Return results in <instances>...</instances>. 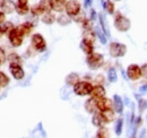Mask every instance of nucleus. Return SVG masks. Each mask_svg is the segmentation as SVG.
I'll list each match as a JSON object with an SVG mask.
<instances>
[{"mask_svg": "<svg viewBox=\"0 0 147 138\" xmlns=\"http://www.w3.org/2000/svg\"><path fill=\"white\" fill-rule=\"evenodd\" d=\"M113 24H114V27H115L119 32H122V33L128 32L129 30H130V27H131V22H130V19L127 18L126 16H123L121 13H117V14H115Z\"/></svg>", "mask_w": 147, "mask_h": 138, "instance_id": "obj_1", "label": "nucleus"}, {"mask_svg": "<svg viewBox=\"0 0 147 138\" xmlns=\"http://www.w3.org/2000/svg\"><path fill=\"white\" fill-rule=\"evenodd\" d=\"M93 84L86 80H80L74 86V93L78 96H86L91 95L93 91Z\"/></svg>", "mask_w": 147, "mask_h": 138, "instance_id": "obj_2", "label": "nucleus"}, {"mask_svg": "<svg viewBox=\"0 0 147 138\" xmlns=\"http://www.w3.org/2000/svg\"><path fill=\"white\" fill-rule=\"evenodd\" d=\"M109 53L112 58H122L127 53V45L120 42H112L109 47Z\"/></svg>", "mask_w": 147, "mask_h": 138, "instance_id": "obj_3", "label": "nucleus"}, {"mask_svg": "<svg viewBox=\"0 0 147 138\" xmlns=\"http://www.w3.org/2000/svg\"><path fill=\"white\" fill-rule=\"evenodd\" d=\"M86 62H87L88 67L94 70V69L100 68V67L103 65V62H104V57H103V54H101V53L93 52L92 54L87 55Z\"/></svg>", "mask_w": 147, "mask_h": 138, "instance_id": "obj_4", "label": "nucleus"}, {"mask_svg": "<svg viewBox=\"0 0 147 138\" xmlns=\"http://www.w3.org/2000/svg\"><path fill=\"white\" fill-rule=\"evenodd\" d=\"M126 75H127V78L135 82V80H138L142 78V69L140 66L136 65V64H131L129 65L127 70H126Z\"/></svg>", "mask_w": 147, "mask_h": 138, "instance_id": "obj_5", "label": "nucleus"}, {"mask_svg": "<svg viewBox=\"0 0 147 138\" xmlns=\"http://www.w3.org/2000/svg\"><path fill=\"white\" fill-rule=\"evenodd\" d=\"M32 47L36 50L37 52H44L47 50V42L44 40V37L41 34H33L32 36Z\"/></svg>", "mask_w": 147, "mask_h": 138, "instance_id": "obj_6", "label": "nucleus"}, {"mask_svg": "<svg viewBox=\"0 0 147 138\" xmlns=\"http://www.w3.org/2000/svg\"><path fill=\"white\" fill-rule=\"evenodd\" d=\"M66 14L69 16V17H76L79 13H80V5L78 1L76 0H69L67 1L66 3Z\"/></svg>", "mask_w": 147, "mask_h": 138, "instance_id": "obj_7", "label": "nucleus"}, {"mask_svg": "<svg viewBox=\"0 0 147 138\" xmlns=\"http://www.w3.org/2000/svg\"><path fill=\"white\" fill-rule=\"evenodd\" d=\"M9 41H10V43H11V45H14V47H19V45H22V43H23V35L19 33L18 31H17V28L15 27L9 34Z\"/></svg>", "mask_w": 147, "mask_h": 138, "instance_id": "obj_8", "label": "nucleus"}, {"mask_svg": "<svg viewBox=\"0 0 147 138\" xmlns=\"http://www.w3.org/2000/svg\"><path fill=\"white\" fill-rule=\"evenodd\" d=\"M113 110L115 113H119V114H122L123 113V109H125V103H123V100L120 95L118 94H114L113 95Z\"/></svg>", "mask_w": 147, "mask_h": 138, "instance_id": "obj_9", "label": "nucleus"}, {"mask_svg": "<svg viewBox=\"0 0 147 138\" xmlns=\"http://www.w3.org/2000/svg\"><path fill=\"white\" fill-rule=\"evenodd\" d=\"M113 109V101L108 99V97H103L97 100V110L100 112H103L105 110H110Z\"/></svg>", "mask_w": 147, "mask_h": 138, "instance_id": "obj_10", "label": "nucleus"}, {"mask_svg": "<svg viewBox=\"0 0 147 138\" xmlns=\"http://www.w3.org/2000/svg\"><path fill=\"white\" fill-rule=\"evenodd\" d=\"M33 27H34V24H33V23H31V22H25V23L18 25L16 28H17V31H18L23 36H27V35L31 34Z\"/></svg>", "mask_w": 147, "mask_h": 138, "instance_id": "obj_11", "label": "nucleus"}, {"mask_svg": "<svg viewBox=\"0 0 147 138\" xmlns=\"http://www.w3.org/2000/svg\"><path fill=\"white\" fill-rule=\"evenodd\" d=\"M9 70H10L11 75H13V77H14L15 79L20 80V79L24 78V75H25V74H24L23 68L20 67V65H10V66H9Z\"/></svg>", "mask_w": 147, "mask_h": 138, "instance_id": "obj_12", "label": "nucleus"}, {"mask_svg": "<svg viewBox=\"0 0 147 138\" xmlns=\"http://www.w3.org/2000/svg\"><path fill=\"white\" fill-rule=\"evenodd\" d=\"M105 94H107V92H105V88L103 85H95V86L93 87V91H92V97L94 99H96V100H100V99H103V97H105Z\"/></svg>", "mask_w": 147, "mask_h": 138, "instance_id": "obj_13", "label": "nucleus"}, {"mask_svg": "<svg viewBox=\"0 0 147 138\" xmlns=\"http://www.w3.org/2000/svg\"><path fill=\"white\" fill-rule=\"evenodd\" d=\"M85 110L88 112V113H92L94 114L95 112H97V100L94 99V97H90L86 102H85Z\"/></svg>", "mask_w": 147, "mask_h": 138, "instance_id": "obj_14", "label": "nucleus"}, {"mask_svg": "<svg viewBox=\"0 0 147 138\" xmlns=\"http://www.w3.org/2000/svg\"><path fill=\"white\" fill-rule=\"evenodd\" d=\"M1 9L5 14H11L16 9V5L13 0H3L1 5Z\"/></svg>", "mask_w": 147, "mask_h": 138, "instance_id": "obj_15", "label": "nucleus"}, {"mask_svg": "<svg viewBox=\"0 0 147 138\" xmlns=\"http://www.w3.org/2000/svg\"><path fill=\"white\" fill-rule=\"evenodd\" d=\"M66 0H50L51 9L58 13H61L66 8Z\"/></svg>", "mask_w": 147, "mask_h": 138, "instance_id": "obj_16", "label": "nucleus"}, {"mask_svg": "<svg viewBox=\"0 0 147 138\" xmlns=\"http://www.w3.org/2000/svg\"><path fill=\"white\" fill-rule=\"evenodd\" d=\"M92 123L95 127H97V128H101V127H103V126L105 124V121L103 119V116H102L101 112H95V113L93 114Z\"/></svg>", "mask_w": 147, "mask_h": 138, "instance_id": "obj_17", "label": "nucleus"}, {"mask_svg": "<svg viewBox=\"0 0 147 138\" xmlns=\"http://www.w3.org/2000/svg\"><path fill=\"white\" fill-rule=\"evenodd\" d=\"M95 39H96V33L93 30H91V31H85L84 34H83V41H85V42H87V43H90L92 45H94Z\"/></svg>", "mask_w": 147, "mask_h": 138, "instance_id": "obj_18", "label": "nucleus"}, {"mask_svg": "<svg viewBox=\"0 0 147 138\" xmlns=\"http://www.w3.org/2000/svg\"><path fill=\"white\" fill-rule=\"evenodd\" d=\"M123 126H125V120L122 117L118 118L115 120V123H114V133L117 136H121L122 131H123Z\"/></svg>", "mask_w": 147, "mask_h": 138, "instance_id": "obj_19", "label": "nucleus"}, {"mask_svg": "<svg viewBox=\"0 0 147 138\" xmlns=\"http://www.w3.org/2000/svg\"><path fill=\"white\" fill-rule=\"evenodd\" d=\"M101 113H102V116H103V119L105 121V123H110V122H112V121L114 120V118H115V112H114L113 109L105 110V111H103V112H101Z\"/></svg>", "mask_w": 147, "mask_h": 138, "instance_id": "obj_20", "label": "nucleus"}, {"mask_svg": "<svg viewBox=\"0 0 147 138\" xmlns=\"http://www.w3.org/2000/svg\"><path fill=\"white\" fill-rule=\"evenodd\" d=\"M79 80V75L76 74V72H71L69 74L67 77H66V84L67 85H70V86H75Z\"/></svg>", "mask_w": 147, "mask_h": 138, "instance_id": "obj_21", "label": "nucleus"}, {"mask_svg": "<svg viewBox=\"0 0 147 138\" xmlns=\"http://www.w3.org/2000/svg\"><path fill=\"white\" fill-rule=\"evenodd\" d=\"M98 20H100L101 30L104 32V34L109 37V36H110V31H109V27H108V24H107V19H105L103 14H100V15H98Z\"/></svg>", "mask_w": 147, "mask_h": 138, "instance_id": "obj_22", "label": "nucleus"}, {"mask_svg": "<svg viewBox=\"0 0 147 138\" xmlns=\"http://www.w3.org/2000/svg\"><path fill=\"white\" fill-rule=\"evenodd\" d=\"M102 6L108 14H110V15L114 14V3L111 0H102Z\"/></svg>", "mask_w": 147, "mask_h": 138, "instance_id": "obj_23", "label": "nucleus"}, {"mask_svg": "<svg viewBox=\"0 0 147 138\" xmlns=\"http://www.w3.org/2000/svg\"><path fill=\"white\" fill-rule=\"evenodd\" d=\"M94 138H110V130L107 127H101L96 131V135Z\"/></svg>", "mask_w": 147, "mask_h": 138, "instance_id": "obj_24", "label": "nucleus"}, {"mask_svg": "<svg viewBox=\"0 0 147 138\" xmlns=\"http://www.w3.org/2000/svg\"><path fill=\"white\" fill-rule=\"evenodd\" d=\"M57 22L62 26H67V25H69L71 23V19L67 14H60L57 18Z\"/></svg>", "mask_w": 147, "mask_h": 138, "instance_id": "obj_25", "label": "nucleus"}, {"mask_svg": "<svg viewBox=\"0 0 147 138\" xmlns=\"http://www.w3.org/2000/svg\"><path fill=\"white\" fill-rule=\"evenodd\" d=\"M80 49L85 52V54H87V55L92 54L93 52H94V48H93L92 44H90V43H87V42H85L83 40L80 42Z\"/></svg>", "mask_w": 147, "mask_h": 138, "instance_id": "obj_26", "label": "nucleus"}, {"mask_svg": "<svg viewBox=\"0 0 147 138\" xmlns=\"http://www.w3.org/2000/svg\"><path fill=\"white\" fill-rule=\"evenodd\" d=\"M55 20H57L55 16L53 14H51L50 12H49V13H45V14L43 15V17H42V22H43L44 24H48V25L53 24Z\"/></svg>", "mask_w": 147, "mask_h": 138, "instance_id": "obj_27", "label": "nucleus"}, {"mask_svg": "<svg viewBox=\"0 0 147 138\" xmlns=\"http://www.w3.org/2000/svg\"><path fill=\"white\" fill-rule=\"evenodd\" d=\"M108 80L110 83H115L118 80V74H117V70L114 67H111L108 70Z\"/></svg>", "mask_w": 147, "mask_h": 138, "instance_id": "obj_28", "label": "nucleus"}, {"mask_svg": "<svg viewBox=\"0 0 147 138\" xmlns=\"http://www.w3.org/2000/svg\"><path fill=\"white\" fill-rule=\"evenodd\" d=\"M8 60L10 62V65H20L22 64V58L17 53H10L8 55Z\"/></svg>", "mask_w": 147, "mask_h": 138, "instance_id": "obj_29", "label": "nucleus"}, {"mask_svg": "<svg viewBox=\"0 0 147 138\" xmlns=\"http://www.w3.org/2000/svg\"><path fill=\"white\" fill-rule=\"evenodd\" d=\"M95 33H96V36H98V39H100V41H101V43L102 44H107V42H108V36L104 34V32L101 30V27H96V30H95Z\"/></svg>", "mask_w": 147, "mask_h": 138, "instance_id": "obj_30", "label": "nucleus"}, {"mask_svg": "<svg viewBox=\"0 0 147 138\" xmlns=\"http://www.w3.org/2000/svg\"><path fill=\"white\" fill-rule=\"evenodd\" d=\"M31 13H32L34 16H40V15H42V14H45L44 9L42 8V6H41L40 3L34 5V6L31 8Z\"/></svg>", "mask_w": 147, "mask_h": 138, "instance_id": "obj_31", "label": "nucleus"}, {"mask_svg": "<svg viewBox=\"0 0 147 138\" xmlns=\"http://www.w3.org/2000/svg\"><path fill=\"white\" fill-rule=\"evenodd\" d=\"M30 10V7L28 5H19L16 3V12L18 13L19 15H26Z\"/></svg>", "mask_w": 147, "mask_h": 138, "instance_id": "obj_32", "label": "nucleus"}, {"mask_svg": "<svg viewBox=\"0 0 147 138\" xmlns=\"http://www.w3.org/2000/svg\"><path fill=\"white\" fill-rule=\"evenodd\" d=\"M14 28H15V27H14L13 23H10V22H5V23H3V25L1 26L2 34H5V33H8V34H9Z\"/></svg>", "mask_w": 147, "mask_h": 138, "instance_id": "obj_33", "label": "nucleus"}, {"mask_svg": "<svg viewBox=\"0 0 147 138\" xmlns=\"http://www.w3.org/2000/svg\"><path fill=\"white\" fill-rule=\"evenodd\" d=\"M8 84H9V77L5 72L0 71V86L6 87Z\"/></svg>", "mask_w": 147, "mask_h": 138, "instance_id": "obj_34", "label": "nucleus"}, {"mask_svg": "<svg viewBox=\"0 0 147 138\" xmlns=\"http://www.w3.org/2000/svg\"><path fill=\"white\" fill-rule=\"evenodd\" d=\"M40 5L42 6V8L44 9L45 13H49L51 10V5H50V0H42L40 1Z\"/></svg>", "mask_w": 147, "mask_h": 138, "instance_id": "obj_35", "label": "nucleus"}, {"mask_svg": "<svg viewBox=\"0 0 147 138\" xmlns=\"http://www.w3.org/2000/svg\"><path fill=\"white\" fill-rule=\"evenodd\" d=\"M146 108H147L146 100H144V99H139V100H138V111H139V113H143L144 110H145Z\"/></svg>", "mask_w": 147, "mask_h": 138, "instance_id": "obj_36", "label": "nucleus"}, {"mask_svg": "<svg viewBox=\"0 0 147 138\" xmlns=\"http://www.w3.org/2000/svg\"><path fill=\"white\" fill-rule=\"evenodd\" d=\"M82 25H83V27H84V30L85 31H91L93 30V22L91 19H85L83 23H82Z\"/></svg>", "mask_w": 147, "mask_h": 138, "instance_id": "obj_37", "label": "nucleus"}, {"mask_svg": "<svg viewBox=\"0 0 147 138\" xmlns=\"http://www.w3.org/2000/svg\"><path fill=\"white\" fill-rule=\"evenodd\" d=\"M95 83L97 84V85H103L104 84V80H105V78H104V76L103 75H97L96 77H95Z\"/></svg>", "mask_w": 147, "mask_h": 138, "instance_id": "obj_38", "label": "nucleus"}, {"mask_svg": "<svg viewBox=\"0 0 147 138\" xmlns=\"http://www.w3.org/2000/svg\"><path fill=\"white\" fill-rule=\"evenodd\" d=\"M85 19H86V18H85V15L79 13V14H78V15L75 17V22H77V23H83Z\"/></svg>", "mask_w": 147, "mask_h": 138, "instance_id": "obj_39", "label": "nucleus"}, {"mask_svg": "<svg viewBox=\"0 0 147 138\" xmlns=\"http://www.w3.org/2000/svg\"><path fill=\"white\" fill-rule=\"evenodd\" d=\"M142 77H144V78H146L147 79V64H144L142 67Z\"/></svg>", "mask_w": 147, "mask_h": 138, "instance_id": "obj_40", "label": "nucleus"}, {"mask_svg": "<svg viewBox=\"0 0 147 138\" xmlns=\"http://www.w3.org/2000/svg\"><path fill=\"white\" fill-rule=\"evenodd\" d=\"M147 93V84H143L139 87V94H146Z\"/></svg>", "mask_w": 147, "mask_h": 138, "instance_id": "obj_41", "label": "nucleus"}, {"mask_svg": "<svg viewBox=\"0 0 147 138\" xmlns=\"http://www.w3.org/2000/svg\"><path fill=\"white\" fill-rule=\"evenodd\" d=\"M0 61L1 62H5L6 61V54H5L3 49H1V48H0Z\"/></svg>", "mask_w": 147, "mask_h": 138, "instance_id": "obj_42", "label": "nucleus"}, {"mask_svg": "<svg viewBox=\"0 0 147 138\" xmlns=\"http://www.w3.org/2000/svg\"><path fill=\"white\" fill-rule=\"evenodd\" d=\"M137 131H138V128H136V127L132 126V134H131L130 138H138V136H137Z\"/></svg>", "mask_w": 147, "mask_h": 138, "instance_id": "obj_43", "label": "nucleus"}, {"mask_svg": "<svg viewBox=\"0 0 147 138\" xmlns=\"http://www.w3.org/2000/svg\"><path fill=\"white\" fill-rule=\"evenodd\" d=\"M96 17H97L96 12H95L94 9H92V10H91V18H90V19H91L92 22H95V20H96Z\"/></svg>", "mask_w": 147, "mask_h": 138, "instance_id": "obj_44", "label": "nucleus"}, {"mask_svg": "<svg viewBox=\"0 0 147 138\" xmlns=\"http://www.w3.org/2000/svg\"><path fill=\"white\" fill-rule=\"evenodd\" d=\"M5 19H6L5 13H1V12H0V24H3V23H5Z\"/></svg>", "mask_w": 147, "mask_h": 138, "instance_id": "obj_45", "label": "nucleus"}, {"mask_svg": "<svg viewBox=\"0 0 147 138\" xmlns=\"http://www.w3.org/2000/svg\"><path fill=\"white\" fill-rule=\"evenodd\" d=\"M92 5V0H84V6L85 8H88Z\"/></svg>", "mask_w": 147, "mask_h": 138, "instance_id": "obj_46", "label": "nucleus"}, {"mask_svg": "<svg viewBox=\"0 0 147 138\" xmlns=\"http://www.w3.org/2000/svg\"><path fill=\"white\" fill-rule=\"evenodd\" d=\"M145 136H146V129H143V130H142V133L139 134L138 138H144Z\"/></svg>", "mask_w": 147, "mask_h": 138, "instance_id": "obj_47", "label": "nucleus"}, {"mask_svg": "<svg viewBox=\"0 0 147 138\" xmlns=\"http://www.w3.org/2000/svg\"><path fill=\"white\" fill-rule=\"evenodd\" d=\"M17 3H19V5H27V0H17Z\"/></svg>", "mask_w": 147, "mask_h": 138, "instance_id": "obj_48", "label": "nucleus"}, {"mask_svg": "<svg viewBox=\"0 0 147 138\" xmlns=\"http://www.w3.org/2000/svg\"><path fill=\"white\" fill-rule=\"evenodd\" d=\"M2 34V31H1V26H0V35Z\"/></svg>", "mask_w": 147, "mask_h": 138, "instance_id": "obj_49", "label": "nucleus"}, {"mask_svg": "<svg viewBox=\"0 0 147 138\" xmlns=\"http://www.w3.org/2000/svg\"><path fill=\"white\" fill-rule=\"evenodd\" d=\"M114 1H121V0H114Z\"/></svg>", "mask_w": 147, "mask_h": 138, "instance_id": "obj_50", "label": "nucleus"}, {"mask_svg": "<svg viewBox=\"0 0 147 138\" xmlns=\"http://www.w3.org/2000/svg\"><path fill=\"white\" fill-rule=\"evenodd\" d=\"M0 64H1V61H0Z\"/></svg>", "mask_w": 147, "mask_h": 138, "instance_id": "obj_51", "label": "nucleus"}, {"mask_svg": "<svg viewBox=\"0 0 147 138\" xmlns=\"http://www.w3.org/2000/svg\"><path fill=\"white\" fill-rule=\"evenodd\" d=\"M146 138H147V137H146Z\"/></svg>", "mask_w": 147, "mask_h": 138, "instance_id": "obj_52", "label": "nucleus"}]
</instances>
